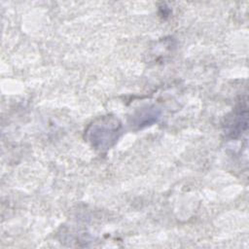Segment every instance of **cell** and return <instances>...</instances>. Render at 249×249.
I'll return each mask as SVG.
<instances>
[{
	"label": "cell",
	"instance_id": "obj_1",
	"mask_svg": "<svg viewBox=\"0 0 249 249\" xmlns=\"http://www.w3.org/2000/svg\"><path fill=\"white\" fill-rule=\"evenodd\" d=\"M120 126V124H118L116 120L104 118L100 123L90 125L88 131L89 140L96 148L107 149L118 138Z\"/></svg>",
	"mask_w": 249,
	"mask_h": 249
}]
</instances>
